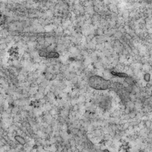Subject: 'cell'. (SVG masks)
<instances>
[{
  "label": "cell",
  "mask_w": 152,
  "mask_h": 152,
  "mask_svg": "<svg viewBox=\"0 0 152 152\" xmlns=\"http://www.w3.org/2000/svg\"><path fill=\"white\" fill-rule=\"evenodd\" d=\"M90 85L91 87L99 90H106L113 87L110 80H106L98 76H94L90 78Z\"/></svg>",
  "instance_id": "cell-1"
},
{
  "label": "cell",
  "mask_w": 152,
  "mask_h": 152,
  "mask_svg": "<svg viewBox=\"0 0 152 152\" xmlns=\"http://www.w3.org/2000/svg\"><path fill=\"white\" fill-rule=\"evenodd\" d=\"M145 102H146V104L148 106H149V107L151 108H152V95H151V96H150V97H148V99H146V100Z\"/></svg>",
  "instance_id": "cell-2"
}]
</instances>
